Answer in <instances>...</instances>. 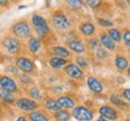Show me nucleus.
I'll use <instances>...</instances> for the list:
<instances>
[{"instance_id":"obj_1","label":"nucleus","mask_w":130,"mask_h":121,"mask_svg":"<svg viewBox=\"0 0 130 121\" xmlns=\"http://www.w3.org/2000/svg\"><path fill=\"white\" fill-rule=\"evenodd\" d=\"M31 25L35 33H36L37 37L39 38H43L47 37L50 34H51V28H50V24L46 20V18H43L42 16L37 13H34L31 16Z\"/></svg>"},{"instance_id":"obj_2","label":"nucleus","mask_w":130,"mask_h":121,"mask_svg":"<svg viewBox=\"0 0 130 121\" xmlns=\"http://www.w3.org/2000/svg\"><path fill=\"white\" fill-rule=\"evenodd\" d=\"M51 23L54 29L59 31H69L71 28V20L63 11H56L51 16Z\"/></svg>"},{"instance_id":"obj_3","label":"nucleus","mask_w":130,"mask_h":121,"mask_svg":"<svg viewBox=\"0 0 130 121\" xmlns=\"http://www.w3.org/2000/svg\"><path fill=\"white\" fill-rule=\"evenodd\" d=\"M10 31L17 38H29L31 36V28L28 20L21 19L18 22L12 24V27L10 28Z\"/></svg>"},{"instance_id":"obj_4","label":"nucleus","mask_w":130,"mask_h":121,"mask_svg":"<svg viewBox=\"0 0 130 121\" xmlns=\"http://www.w3.org/2000/svg\"><path fill=\"white\" fill-rule=\"evenodd\" d=\"M71 116L76 121H93L94 112L86 106H75Z\"/></svg>"},{"instance_id":"obj_5","label":"nucleus","mask_w":130,"mask_h":121,"mask_svg":"<svg viewBox=\"0 0 130 121\" xmlns=\"http://www.w3.org/2000/svg\"><path fill=\"white\" fill-rule=\"evenodd\" d=\"M14 66L19 71H22L23 73H28V75H32L36 71V67H35L32 59H30L28 56H17L14 59Z\"/></svg>"},{"instance_id":"obj_6","label":"nucleus","mask_w":130,"mask_h":121,"mask_svg":"<svg viewBox=\"0 0 130 121\" xmlns=\"http://www.w3.org/2000/svg\"><path fill=\"white\" fill-rule=\"evenodd\" d=\"M1 46L11 55H17L21 52V42L14 36H6L1 40Z\"/></svg>"},{"instance_id":"obj_7","label":"nucleus","mask_w":130,"mask_h":121,"mask_svg":"<svg viewBox=\"0 0 130 121\" xmlns=\"http://www.w3.org/2000/svg\"><path fill=\"white\" fill-rule=\"evenodd\" d=\"M16 106L18 109L21 110H23V112H32V110H36L40 108V103L36 102V101H34L31 98L29 97H18L16 98Z\"/></svg>"},{"instance_id":"obj_8","label":"nucleus","mask_w":130,"mask_h":121,"mask_svg":"<svg viewBox=\"0 0 130 121\" xmlns=\"http://www.w3.org/2000/svg\"><path fill=\"white\" fill-rule=\"evenodd\" d=\"M63 71H64V73L68 76V77H70L71 79H75V80H79L84 77V71L82 70L81 67H78L75 62L66 64V65L63 67Z\"/></svg>"},{"instance_id":"obj_9","label":"nucleus","mask_w":130,"mask_h":121,"mask_svg":"<svg viewBox=\"0 0 130 121\" xmlns=\"http://www.w3.org/2000/svg\"><path fill=\"white\" fill-rule=\"evenodd\" d=\"M0 88L5 89L12 93H16L19 90L18 84L9 75H0Z\"/></svg>"},{"instance_id":"obj_10","label":"nucleus","mask_w":130,"mask_h":121,"mask_svg":"<svg viewBox=\"0 0 130 121\" xmlns=\"http://www.w3.org/2000/svg\"><path fill=\"white\" fill-rule=\"evenodd\" d=\"M66 48L69 49L71 53H75V54H84L87 52V47L83 43V41L81 38H77V40H72V41L66 42Z\"/></svg>"},{"instance_id":"obj_11","label":"nucleus","mask_w":130,"mask_h":121,"mask_svg":"<svg viewBox=\"0 0 130 121\" xmlns=\"http://www.w3.org/2000/svg\"><path fill=\"white\" fill-rule=\"evenodd\" d=\"M99 114L100 116L105 117L108 121H116L118 120V112L117 109H115L111 106H107V104H104L99 108Z\"/></svg>"},{"instance_id":"obj_12","label":"nucleus","mask_w":130,"mask_h":121,"mask_svg":"<svg viewBox=\"0 0 130 121\" xmlns=\"http://www.w3.org/2000/svg\"><path fill=\"white\" fill-rule=\"evenodd\" d=\"M86 83H87V86H88L89 90L93 93H95V95H100V93L104 92V85L96 77H94V76L88 77Z\"/></svg>"},{"instance_id":"obj_13","label":"nucleus","mask_w":130,"mask_h":121,"mask_svg":"<svg viewBox=\"0 0 130 121\" xmlns=\"http://www.w3.org/2000/svg\"><path fill=\"white\" fill-rule=\"evenodd\" d=\"M78 30L79 33L82 34V36H84V37H93L95 33H96L95 25L92 22H89V20H84V22L79 24Z\"/></svg>"},{"instance_id":"obj_14","label":"nucleus","mask_w":130,"mask_h":121,"mask_svg":"<svg viewBox=\"0 0 130 121\" xmlns=\"http://www.w3.org/2000/svg\"><path fill=\"white\" fill-rule=\"evenodd\" d=\"M27 47H28L29 52H30L31 54L37 55L42 48L41 38H39L37 36H30V37L28 38V42H27Z\"/></svg>"},{"instance_id":"obj_15","label":"nucleus","mask_w":130,"mask_h":121,"mask_svg":"<svg viewBox=\"0 0 130 121\" xmlns=\"http://www.w3.org/2000/svg\"><path fill=\"white\" fill-rule=\"evenodd\" d=\"M99 42H100V46L102 48H105L106 51H116L117 48V43L113 40H112L106 33H101L100 36H99Z\"/></svg>"},{"instance_id":"obj_16","label":"nucleus","mask_w":130,"mask_h":121,"mask_svg":"<svg viewBox=\"0 0 130 121\" xmlns=\"http://www.w3.org/2000/svg\"><path fill=\"white\" fill-rule=\"evenodd\" d=\"M57 102L59 104L61 109H72L76 106V101L74 97H71L69 95H61L57 98Z\"/></svg>"},{"instance_id":"obj_17","label":"nucleus","mask_w":130,"mask_h":121,"mask_svg":"<svg viewBox=\"0 0 130 121\" xmlns=\"http://www.w3.org/2000/svg\"><path fill=\"white\" fill-rule=\"evenodd\" d=\"M113 64H115V67L118 71H121V72H124V71L129 68V59L126 56L122 55V54H117L115 56Z\"/></svg>"},{"instance_id":"obj_18","label":"nucleus","mask_w":130,"mask_h":121,"mask_svg":"<svg viewBox=\"0 0 130 121\" xmlns=\"http://www.w3.org/2000/svg\"><path fill=\"white\" fill-rule=\"evenodd\" d=\"M69 62H70L69 59H64V58H59V56H54V55H52L48 59V65L51 66L53 70H60Z\"/></svg>"},{"instance_id":"obj_19","label":"nucleus","mask_w":130,"mask_h":121,"mask_svg":"<svg viewBox=\"0 0 130 121\" xmlns=\"http://www.w3.org/2000/svg\"><path fill=\"white\" fill-rule=\"evenodd\" d=\"M51 53L54 56H59V58H64V59H69L71 56V52L64 46H59V44H56V46L51 47Z\"/></svg>"},{"instance_id":"obj_20","label":"nucleus","mask_w":130,"mask_h":121,"mask_svg":"<svg viewBox=\"0 0 130 121\" xmlns=\"http://www.w3.org/2000/svg\"><path fill=\"white\" fill-rule=\"evenodd\" d=\"M28 120L29 121H50V117L45 112L42 110H32V112L29 113L28 115Z\"/></svg>"},{"instance_id":"obj_21","label":"nucleus","mask_w":130,"mask_h":121,"mask_svg":"<svg viewBox=\"0 0 130 121\" xmlns=\"http://www.w3.org/2000/svg\"><path fill=\"white\" fill-rule=\"evenodd\" d=\"M0 101H3L6 104H13L14 101H16V97H14V93L10 92L5 89L0 88Z\"/></svg>"},{"instance_id":"obj_22","label":"nucleus","mask_w":130,"mask_h":121,"mask_svg":"<svg viewBox=\"0 0 130 121\" xmlns=\"http://www.w3.org/2000/svg\"><path fill=\"white\" fill-rule=\"evenodd\" d=\"M43 106L46 108L47 110H50V112H58V110H60L61 108L59 107V104L57 102L56 98H46L45 101H43Z\"/></svg>"},{"instance_id":"obj_23","label":"nucleus","mask_w":130,"mask_h":121,"mask_svg":"<svg viewBox=\"0 0 130 121\" xmlns=\"http://www.w3.org/2000/svg\"><path fill=\"white\" fill-rule=\"evenodd\" d=\"M53 117L56 121H70L71 120V114L68 112V109H60L58 112H54Z\"/></svg>"},{"instance_id":"obj_24","label":"nucleus","mask_w":130,"mask_h":121,"mask_svg":"<svg viewBox=\"0 0 130 121\" xmlns=\"http://www.w3.org/2000/svg\"><path fill=\"white\" fill-rule=\"evenodd\" d=\"M106 34L112 38V40H113V41L116 42V43H118V42L122 41V33H121L119 29L113 28V27H112V28H110L108 30H107Z\"/></svg>"},{"instance_id":"obj_25","label":"nucleus","mask_w":130,"mask_h":121,"mask_svg":"<svg viewBox=\"0 0 130 121\" xmlns=\"http://www.w3.org/2000/svg\"><path fill=\"white\" fill-rule=\"evenodd\" d=\"M28 92H29V95H30L31 100H34V101L39 102V101L42 100L41 91H40V89L37 88V86H30V88L28 89Z\"/></svg>"},{"instance_id":"obj_26","label":"nucleus","mask_w":130,"mask_h":121,"mask_svg":"<svg viewBox=\"0 0 130 121\" xmlns=\"http://www.w3.org/2000/svg\"><path fill=\"white\" fill-rule=\"evenodd\" d=\"M75 64L78 66V67H81L82 70H84V68H88L89 67V62H88V59L86 58V56L83 55V54H79V55H76V58H75Z\"/></svg>"},{"instance_id":"obj_27","label":"nucleus","mask_w":130,"mask_h":121,"mask_svg":"<svg viewBox=\"0 0 130 121\" xmlns=\"http://www.w3.org/2000/svg\"><path fill=\"white\" fill-rule=\"evenodd\" d=\"M110 102H111L115 107H119V108L125 107L124 100H123L121 96H118V95H111V96H110Z\"/></svg>"},{"instance_id":"obj_28","label":"nucleus","mask_w":130,"mask_h":121,"mask_svg":"<svg viewBox=\"0 0 130 121\" xmlns=\"http://www.w3.org/2000/svg\"><path fill=\"white\" fill-rule=\"evenodd\" d=\"M65 4L71 10H81L84 6L83 0H65Z\"/></svg>"},{"instance_id":"obj_29","label":"nucleus","mask_w":130,"mask_h":121,"mask_svg":"<svg viewBox=\"0 0 130 121\" xmlns=\"http://www.w3.org/2000/svg\"><path fill=\"white\" fill-rule=\"evenodd\" d=\"M99 47H101V46H100L99 38H96V37H90L89 38V41L87 42V48L90 49L92 52H95Z\"/></svg>"},{"instance_id":"obj_30","label":"nucleus","mask_w":130,"mask_h":121,"mask_svg":"<svg viewBox=\"0 0 130 121\" xmlns=\"http://www.w3.org/2000/svg\"><path fill=\"white\" fill-rule=\"evenodd\" d=\"M17 77H18L19 83L23 84V85H30V84L32 83L31 77H30V75H28V73H19Z\"/></svg>"},{"instance_id":"obj_31","label":"nucleus","mask_w":130,"mask_h":121,"mask_svg":"<svg viewBox=\"0 0 130 121\" xmlns=\"http://www.w3.org/2000/svg\"><path fill=\"white\" fill-rule=\"evenodd\" d=\"M102 3H104L102 0H86V5L93 10H98L99 7H101Z\"/></svg>"},{"instance_id":"obj_32","label":"nucleus","mask_w":130,"mask_h":121,"mask_svg":"<svg viewBox=\"0 0 130 121\" xmlns=\"http://www.w3.org/2000/svg\"><path fill=\"white\" fill-rule=\"evenodd\" d=\"M94 53H95V56L98 59H107L108 58V52L105 48H102V47H99Z\"/></svg>"},{"instance_id":"obj_33","label":"nucleus","mask_w":130,"mask_h":121,"mask_svg":"<svg viewBox=\"0 0 130 121\" xmlns=\"http://www.w3.org/2000/svg\"><path fill=\"white\" fill-rule=\"evenodd\" d=\"M98 23L100 27L102 28H112L113 27V22L110 19H105V18H98Z\"/></svg>"},{"instance_id":"obj_34","label":"nucleus","mask_w":130,"mask_h":121,"mask_svg":"<svg viewBox=\"0 0 130 121\" xmlns=\"http://www.w3.org/2000/svg\"><path fill=\"white\" fill-rule=\"evenodd\" d=\"M64 38L66 42H69V41H72V40H77V38H78V35H77L76 31H69V33L65 34Z\"/></svg>"},{"instance_id":"obj_35","label":"nucleus","mask_w":130,"mask_h":121,"mask_svg":"<svg viewBox=\"0 0 130 121\" xmlns=\"http://www.w3.org/2000/svg\"><path fill=\"white\" fill-rule=\"evenodd\" d=\"M122 41L126 47L130 46V33L129 30H125L124 33H122Z\"/></svg>"},{"instance_id":"obj_36","label":"nucleus","mask_w":130,"mask_h":121,"mask_svg":"<svg viewBox=\"0 0 130 121\" xmlns=\"http://www.w3.org/2000/svg\"><path fill=\"white\" fill-rule=\"evenodd\" d=\"M6 71H7L9 73H11V75H13V76H18L19 75V70L14 65H9L7 67H6Z\"/></svg>"},{"instance_id":"obj_37","label":"nucleus","mask_w":130,"mask_h":121,"mask_svg":"<svg viewBox=\"0 0 130 121\" xmlns=\"http://www.w3.org/2000/svg\"><path fill=\"white\" fill-rule=\"evenodd\" d=\"M122 96H123V98L125 100V102H129L130 101V89H123L122 90Z\"/></svg>"},{"instance_id":"obj_38","label":"nucleus","mask_w":130,"mask_h":121,"mask_svg":"<svg viewBox=\"0 0 130 121\" xmlns=\"http://www.w3.org/2000/svg\"><path fill=\"white\" fill-rule=\"evenodd\" d=\"M52 90H53L54 92H63V91L65 90V88L64 86H53Z\"/></svg>"},{"instance_id":"obj_39","label":"nucleus","mask_w":130,"mask_h":121,"mask_svg":"<svg viewBox=\"0 0 130 121\" xmlns=\"http://www.w3.org/2000/svg\"><path fill=\"white\" fill-rule=\"evenodd\" d=\"M0 6L7 7V6H9V0H0Z\"/></svg>"},{"instance_id":"obj_40","label":"nucleus","mask_w":130,"mask_h":121,"mask_svg":"<svg viewBox=\"0 0 130 121\" xmlns=\"http://www.w3.org/2000/svg\"><path fill=\"white\" fill-rule=\"evenodd\" d=\"M16 121H29V120H28V117H25V116H18L16 119Z\"/></svg>"},{"instance_id":"obj_41","label":"nucleus","mask_w":130,"mask_h":121,"mask_svg":"<svg viewBox=\"0 0 130 121\" xmlns=\"http://www.w3.org/2000/svg\"><path fill=\"white\" fill-rule=\"evenodd\" d=\"M98 121H108L107 119H105V117H102V116H99L98 117Z\"/></svg>"},{"instance_id":"obj_42","label":"nucleus","mask_w":130,"mask_h":121,"mask_svg":"<svg viewBox=\"0 0 130 121\" xmlns=\"http://www.w3.org/2000/svg\"><path fill=\"white\" fill-rule=\"evenodd\" d=\"M18 9H19V10H23V9H27V6H24V5H22V6H19Z\"/></svg>"},{"instance_id":"obj_43","label":"nucleus","mask_w":130,"mask_h":121,"mask_svg":"<svg viewBox=\"0 0 130 121\" xmlns=\"http://www.w3.org/2000/svg\"><path fill=\"white\" fill-rule=\"evenodd\" d=\"M3 61V55H1V53H0V62Z\"/></svg>"},{"instance_id":"obj_44","label":"nucleus","mask_w":130,"mask_h":121,"mask_svg":"<svg viewBox=\"0 0 130 121\" xmlns=\"http://www.w3.org/2000/svg\"><path fill=\"white\" fill-rule=\"evenodd\" d=\"M129 3H130V0H125V4L126 5H129Z\"/></svg>"},{"instance_id":"obj_45","label":"nucleus","mask_w":130,"mask_h":121,"mask_svg":"<svg viewBox=\"0 0 130 121\" xmlns=\"http://www.w3.org/2000/svg\"><path fill=\"white\" fill-rule=\"evenodd\" d=\"M11 1H18V0H11Z\"/></svg>"},{"instance_id":"obj_46","label":"nucleus","mask_w":130,"mask_h":121,"mask_svg":"<svg viewBox=\"0 0 130 121\" xmlns=\"http://www.w3.org/2000/svg\"><path fill=\"white\" fill-rule=\"evenodd\" d=\"M125 121H129V119H126V120H125Z\"/></svg>"},{"instance_id":"obj_47","label":"nucleus","mask_w":130,"mask_h":121,"mask_svg":"<svg viewBox=\"0 0 130 121\" xmlns=\"http://www.w3.org/2000/svg\"><path fill=\"white\" fill-rule=\"evenodd\" d=\"M0 16H1V11H0Z\"/></svg>"}]
</instances>
